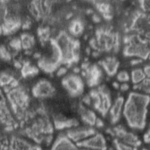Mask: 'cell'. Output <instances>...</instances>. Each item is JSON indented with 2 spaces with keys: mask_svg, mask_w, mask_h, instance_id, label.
<instances>
[{
  "mask_svg": "<svg viewBox=\"0 0 150 150\" xmlns=\"http://www.w3.org/2000/svg\"><path fill=\"white\" fill-rule=\"evenodd\" d=\"M117 139L128 146H131L133 149H136L141 145V141L138 137L134 133L128 132L127 130H125L122 135Z\"/></svg>",
  "mask_w": 150,
  "mask_h": 150,
  "instance_id": "5bb4252c",
  "label": "cell"
},
{
  "mask_svg": "<svg viewBox=\"0 0 150 150\" xmlns=\"http://www.w3.org/2000/svg\"><path fill=\"white\" fill-rule=\"evenodd\" d=\"M1 57L2 60L5 61L11 60L12 58L11 53L9 52V50L5 47V45H1Z\"/></svg>",
  "mask_w": 150,
  "mask_h": 150,
  "instance_id": "cb8c5ba5",
  "label": "cell"
},
{
  "mask_svg": "<svg viewBox=\"0 0 150 150\" xmlns=\"http://www.w3.org/2000/svg\"><path fill=\"white\" fill-rule=\"evenodd\" d=\"M91 98V105L103 116L107 115L111 105V98L109 88L105 85L93 88L88 93Z\"/></svg>",
  "mask_w": 150,
  "mask_h": 150,
  "instance_id": "7a4b0ae2",
  "label": "cell"
},
{
  "mask_svg": "<svg viewBox=\"0 0 150 150\" xmlns=\"http://www.w3.org/2000/svg\"><path fill=\"white\" fill-rule=\"evenodd\" d=\"M149 140H150V138H149V130L148 129V131L144 135V141L145 143L149 144V141H150Z\"/></svg>",
  "mask_w": 150,
  "mask_h": 150,
  "instance_id": "4dcf8cb0",
  "label": "cell"
},
{
  "mask_svg": "<svg viewBox=\"0 0 150 150\" xmlns=\"http://www.w3.org/2000/svg\"><path fill=\"white\" fill-rule=\"evenodd\" d=\"M15 79L13 74L9 71H2L1 73V85L2 87L9 86Z\"/></svg>",
  "mask_w": 150,
  "mask_h": 150,
  "instance_id": "ffe728a7",
  "label": "cell"
},
{
  "mask_svg": "<svg viewBox=\"0 0 150 150\" xmlns=\"http://www.w3.org/2000/svg\"><path fill=\"white\" fill-rule=\"evenodd\" d=\"M116 78L117 81L122 83H127L130 79V76L129 73L125 70H121L116 74Z\"/></svg>",
  "mask_w": 150,
  "mask_h": 150,
  "instance_id": "603a6c76",
  "label": "cell"
},
{
  "mask_svg": "<svg viewBox=\"0 0 150 150\" xmlns=\"http://www.w3.org/2000/svg\"><path fill=\"white\" fill-rule=\"evenodd\" d=\"M114 144L116 149H121H121H133V148L131 146H128V145L120 141L117 138L114 139Z\"/></svg>",
  "mask_w": 150,
  "mask_h": 150,
  "instance_id": "d4e9b609",
  "label": "cell"
},
{
  "mask_svg": "<svg viewBox=\"0 0 150 150\" xmlns=\"http://www.w3.org/2000/svg\"><path fill=\"white\" fill-rule=\"evenodd\" d=\"M94 126H96L98 128H102L104 126V122L100 118H97Z\"/></svg>",
  "mask_w": 150,
  "mask_h": 150,
  "instance_id": "f546056e",
  "label": "cell"
},
{
  "mask_svg": "<svg viewBox=\"0 0 150 150\" xmlns=\"http://www.w3.org/2000/svg\"><path fill=\"white\" fill-rule=\"evenodd\" d=\"M123 53L126 56H137L142 60L146 59L149 54L148 42L145 39L133 35L130 42L126 44Z\"/></svg>",
  "mask_w": 150,
  "mask_h": 150,
  "instance_id": "3957f363",
  "label": "cell"
},
{
  "mask_svg": "<svg viewBox=\"0 0 150 150\" xmlns=\"http://www.w3.org/2000/svg\"><path fill=\"white\" fill-rule=\"evenodd\" d=\"M22 25L20 18L16 15H9L1 21V32L4 35H9L16 32Z\"/></svg>",
  "mask_w": 150,
  "mask_h": 150,
  "instance_id": "9c48e42d",
  "label": "cell"
},
{
  "mask_svg": "<svg viewBox=\"0 0 150 150\" xmlns=\"http://www.w3.org/2000/svg\"><path fill=\"white\" fill-rule=\"evenodd\" d=\"M92 18L93 21L96 23H99L101 21V18L97 14H93Z\"/></svg>",
  "mask_w": 150,
  "mask_h": 150,
  "instance_id": "836d02e7",
  "label": "cell"
},
{
  "mask_svg": "<svg viewBox=\"0 0 150 150\" xmlns=\"http://www.w3.org/2000/svg\"><path fill=\"white\" fill-rule=\"evenodd\" d=\"M82 74L86 79L87 84L90 87L99 84L101 80L103 73L100 67L97 64H90L83 70Z\"/></svg>",
  "mask_w": 150,
  "mask_h": 150,
  "instance_id": "ba28073f",
  "label": "cell"
},
{
  "mask_svg": "<svg viewBox=\"0 0 150 150\" xmlns=\"http://www.w3.org/2000/svg\"><path fill=\"white\" fill-rule=\"evenodd\" d=\"M149 85H150L149 77H146L141 83H139L137 84H134V88L137 89L139 91H142V93L149 94V90H150Z\"/></svg>",
  "mask_w": 150,
  "mask_h": 150,
  "instance_id": "44dd1931",
  "label": "cell"
},
{
  "mask_svg": "<svg viewBox=\"0 0 150 150\" xmlns=\"http://www.w3.org/2000/svg\"><path fill=\"white\" fill-rule=\"evenodd\" d=\"M124 98L122 96H118L114 102L111 104L108 111L110 114V121L112 124H116L120 120L124 104Z\"/></svg>",
  "mask_w": 150,
  "mask_h": 150,
  "instance_id": "8fae6325",
  "label": "cell"
},
{
  "mask_svg": "<svg viewBox=\"0 0 150 150\" xmlns=\"http://www.w3.org/2000/svg\"><path fill=\"white\" fill-rule=\"evenodd\" d=\"M119 88L122 91H126L129 88V86L127 83H122L121 85H120Z\"/></svg>",
  "mask_w": 150,
  "mask_h": 150,
  "instance_id": "f1b7e54d",
  "label": "cell"
},
{
  "mask_svg": "<svg viewBox=\"0 0 150 150\" xmlns=\"http://www.w3.org/2000/svg\"><path fill=\"white\" fill-rule=\"evenodd\" d=\"M146 77H149V74H150V68H149V64H147L146 65L144 69H142Z\"/></svg>",
  "mask_w": 150,
  "mask_h": 150,
  "instance_id": "d6a6232c",
  "label": "cell"
},
{
  "mask_svg": "<svg viewBox=\"0 0 150 150\" xmlns=\"http://www.w3.org/2000/svg\"><path fill=\"white\" fill-rule=\"evenodd\" d=\"M21 72L23 77H27L37 74L39 72V69L36 66L32 65L29 61H26L23 63Z\"/></svg>",
  "mask_w": 150,
  "mask_h": 150,
  "instance_id": "e0dca14e",
  "label": "cell"
},
{
  "mask_svg": "<svg viewBox=\"0 0 150 150\" xmlns=\"http://www.w3.org/2000/svg\"><path fill=\"white\" fill-rule=\"evenodd\" d=\"M84 30V24L79 19L76 18L71 21L69 26V30L70 33L75 36L80 35Z\"/></svg>",
  "mask_w": 150,
  "mask_h": 150,
  "instance_id": "2e32d148",
  "label": "cell"
},
{
  "mask_svg": "<svg viewBox=\"0 0 150 150\" xmlns=\"http://www.w3.org/2000/svg\"><path fill=\"white\" fill-rule=\"evenodd\" d=\"M67 73V67H61L57 69L56 75L59 77H61L64 76Z\"/></svg>",
  "mask_w": 150,
  "mask_h": 150,
  "instance_id": "83f0119b",
  "label": "cell"
},
{
  "mask_svg": "<svg viewBox=\"0 0 150 150\" xmlns=\"http://www.w3.org/2000/svg\"><path fill=\"white\" fill-rule=\"evenodd\" d=\"M146 77L144 70L141 68H135L131 71V79L134 84H137Z\"/></svg>",
  "mask_w": 150,
  "mask_h": 150,
  "instance_id": "d6986e66",
  "label": "cell"
},
{
  "mask_svg": "<svg viewBox=\"0 0 150 150\" xmlns=\"http://www.w3.org/2000/svg\"><path fill=\"white\" fill-rule=\"evenodd\" d=\"M78 148L89 149H107V143L104 137L100 133L96 132L84 140L76 144Z\"/></svg>",
  "mask_w": 150,
  "mask_h": 150,
  "instance_id": "5b68a950",
  "label": "cell"
},
{
  "mask_svg": "<svg viewBox=\"0 0 150 150\" xmlns=\"http://www.w3.org/2000/svg\"><path fill=\"white\" fill-rule=\"evenodd\" d=\"M65 132L67 135L76 144L77 143L81 142L94 134L97 132L93 127L87 125L84 127L77 126L71 128L67 129Z\"/></svg>",
  "mask_w": 150,
  "mask_h": 150,
  "instance_id": "8992f818",
  "label": "cell"
},
{
  "mask_svg": "<svg viewBox=\"0 0 150 150\" xmlns=\"http://www.w3.org/2000/svg\"><path fill=\"white\" fill-rule=\"evenodd\" d=\"M142 59H140V58H137V59H132V60H131L130 62V63L132 65H137V64H138L139 63H141L142 62Z\"/></svg>",
  "mask_w": 150,
  "mask_h": 150,
  "instance_id": "1f68e13d",
  "label": "cell"
},
{
  "mask_svg": "<svg viewBox=\"0 0 150 150\" xmlns=\"http://www.w3.org/2000/svg\"><path fill=\"white\" fill-rule=\"evenodd\" d=\"M9 46L11 48L16 52L20 50L22 48L21 38L18 37L12 38L9 42Z\"/></svg>",
  "mask_w": 150,
  "mask_h": 150,
  "instance_id": "7402d4cb",
  "label": "cell"
},
{
  "mask_svg": "<svg viewBox=\"0 0 150 150\" xmlns=\"http://www.w3.org/2000/svg\"><path fill=\"white\" fill-rule=\"evenodd\" d=\"M107 74L110 76H114L116 74L120 65L118 59L114 56H108L100 62Z\"/></svg>",
  "mask_w": 150,
  "mask_h": 150,
  "instance_id": "4fadbf2b",
  "label": "cell"
},
{
  "mask_svg": "<svg viewBox=\"0 0 150 150\" xmlns=\"http://www.w3.org/2000/svg\"><path fill=\"white\" fill-rule=\"evenodd\" d=\"M62 83L63 87L71 97H78L83 93L84 87L83 80L76 73H69L64 76Z\"/></svg>",
  "mask_w": 150,
  "mask_h": 150,
  "instance_id": "277c9868",
  "label": "cell"
},
{
  "mask_svg": "<svg viewBox=\"0 0 150 150\" xmlns=\"http://www.w3.org/2000/svg\"><path fill=\"white\" fill-rule=\"evenodd\" d=\"M82 101L84 104H86L87 105H91L92 101H91V98L90 94H88L84 96L82 98Z\"/></svg>",
  "mask_w": 150,
  "mask_h": 150,
  "instance_id": "4316f807",
  "label": "cell"
},
{
  "mask_svg": "<svg viewBox=\"0 0 150 150\" xmlns=\"http://www.w3.org/2000/svg\"><path fill=\"white\" fill-rule=\"evenodd\" d=\"M77 110L81 117V120L85 124L88 126H94L97 117L93 110L86 107L84 105L81 103L79 104Z\"/></svg>",
  "mask_w": 150,
  "mask_h": 150,
  "instance_id": "7c38bea8",
  "label": "cell"
},
{
  "mask_svg": "<svg viewBox=\"0 0 150 150\" xmlns=\"http://www.w3.org/2000/svg\"><path fill=\"white\" fill-rule=\"evenodd\" d=\"M52 149H76L77 145L66 134L60 133L56 137L51 148Z\"/></svg>",
  "mask_w": 150,
  "mask_h": 150,
  "instance_id": "30bf717a",
  "label": "cell"
},
{
  "mask_svg": "<svg viewBox=\"0 0 150 150\" xmlns=\"http://www.w3.org/2000/svg\"><path fill=\"white\" fill-rule=\"evenodd\" d=\"M20 38L22 42V48L25 50H29L34 46L35 43L34 36L31 34L24 33L21 35Z\"/></svg>",
  "mask_w": 150,
  "mask_h": 150,
  "instance_id": "ac0fdd59",
  "label": "cell"
},
{
  "mask_svg": "<svg viewBox=\"0 0 150 150\" xmlns=\"http://www.w3.org/2000/svg\"><path fill=\"white\" fill-rule=\"evenodd\" d=\"M11 149H40V147L37 146L36 145H33L29 142L16 137L11 138L10 145Z\"/></svg>",
  "mask_w": 150,
  "mask_h": 150,
  "instance_id": "9a60e30c",
  "label": "cell"
},
{
  "mask_svg": "<svg viewBox=\"0 0 150 150\" xmlns=\"http://www.w3.org/2000/svg\"><path fill=\"white\" fill-rule=\"evenodd\" d=\"M149 94L130 92L124 101L122 114L128 125L134 129H143L146 125Z\"/></svg>",
  "mask_w": 150,
  "mask_h": 150,
  "instance_id": "6da1fadb",
  "label": "cell"
},
{
  "mask_svg": "<svg viewBox=\"0 0 150 150\" xmlns=\"http://www.w3.org/2000/svg\"><path fill=\"white\" fill-rule=\"evenodd\" d=\"M32 92L36 98H45L53 96L55 93V88L49 80L40 79L33 86Z\"/></svg>",
  "mask_w": 150,
  "mask_h": 150,
  "instance_id": "52a82bcc",
  "label": "cell"
},
{
  "mask_svg": "<svg viewBox=\"0 0 150 150\" xmlns=\"http://www.w3.org/2000/svg\"><path fill=\"white\" fill-rule=\"evenodd\" d=\"M149 1H140V6L142 11L146 12L149 9Z\"/></svg>",
  "mask_w": 150,
  "mask_h": 150,
  "instance_id": "484cf974",
  "label": "cell"
},
{
  "mask_svg": "<svg viewBox=\"0 0 150 150\" xmlns=\"http://www.w3.org/2000/svg\"><path fill=\"white\" fill-rule=\"evenodd\" d=\"M112 86L114 87V88H115V89H118L120 88V84L117 82V81H114L112 83Z\"/></svg>",
  "mask_w": 150,
  "mask_h": 150,
  "instance_id": "e575fe53",
  "label": "cell"
}]
</instances>
